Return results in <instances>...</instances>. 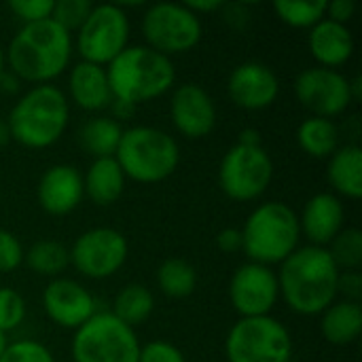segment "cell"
I'll return each mask as SVG.
<instances>
[{"mask_svg":"<svg viewBox=\"0 0 362 362\" xmlns=\"http://www.w3.org/2000/svg\"><path fill=\"white\" fill-rule=\"evenodd\" d=\"M72 34L53 19L21 25L4 51L6 70L32 87L53 85L72 66Z\"/></svg>","mask_w":362,"mask_h":362,"instance_id":"1","label":"cell"},{"mask_svg":"<svg viewBox=\"0 0 362 362\" xmlns=\"http://www.w3.org/2000/svg\"><path fill=\"white\" fill-rule=\"evenodd\" d=\"M339 274L327 248L299 246L278 265L280 301L299 316H320L337 299Z\"/></svg>","mask_w":362,"mask_h":362,"instance_id":"2","label":"cell"},{"mask_svg":"<svg viewBox=\"0 0 362 362\" xmlns=\"http://www.w3.org/2000/svg\"><path fill=\"white\" fill-rule=\"evenodd\" d=\"M70 102L57 85H36L13 104L6 127L11 140L23 148L40 151L53 146L68 129Z\"/></svg>","mask_w":362,"mask_h":362,"instance_id":"3","label":"cell"},{"mask_svg":"<svg viewBox=\"0 0 362 362\" xmlns=\"http://www.w3.org/2000/svg\"><path fill=\"white\" fill-rule=\"evenodd\" d=\"M115 100L140 106L153 102L176 85L174 62L146 45H129L106 66Z\"/></svg>","mask_w":362,"mask_h":362,"instance_id":"4","label":"cell"},{"mask_svg":"<svg viewBox=\"0 0 362 362\" xmlns=\"http://www.w3.org/2000/svg\"><path fill=\"white\" fill-rule=\"evenodd\" d=\"M242 252L252 263L280 265L301 246L299 214L284 202L259 204L242 229Z\"/></svg>","mask_w":362,"mask_h":362,"instance_id":"5","label":"cell"},{"mask_svg":"<svg viewBox=\"0 0 362 362\" xmlns=\"http://www.w3.org/2000/svg\"><path fill=\"white\" fill-rule=\"evenodd\" d=\"M115 159L127 180L157 185L178 170L180 146L174 136L159 127L134 125L123 129Z\"/></svg>","mask_w":362,"mask_h":362,"instance_id":"6","label":"cell"},{"mask_svg":"<svg viewBox=\"0 0 362 362\" xmlns=\"http://www.w3.org/2000/svg\"><path fill=\"white\" fill-rule=\"evenodd\" d=\"M293 354V335L274 316L240 318L225 339L227 362H291Z\"/></svg>","mask_w":362,"mask_h":362,"instance_id":"7","label":"cell"},{"mask_svg":"<svg viewBox=\"0 0 362 362\" xmlns=\"http://www.w3.org/2000/svg\"><path fill=\"white\" fill-rule=\"evenodd\" d=\"M140 346L136 329L98 312L74 331L70 354L74 362H138Z\"/></svg>","mask_w":362,"mask_h":362,"instance_id":"8","label":"cell"},{"mask_svg":"<svg viewBox=\"0 0 362 362\" xmlns=\"http://www.w3.org/2000/svg\"><path fill=\"white\" fill-rule=\"evenodd\" d=\"M140 30L144 45L170 59L193 51L204 36L202 17L185 2H155L146 6Z\"/></svg>","mask_w":362,"mask_h":362,"instance_id":"9","label":"cell"},{"mask_svg":"<svg viewBox=\"0 0 362 362\" xmlns=\"http://www.w3.org/2000/svg\"><path fill=\"white\" fill-rule=\"evenodd\" d=\"M132 23L121 4H93L83 25L72 34L74 51L83 62L108 66L129 47Z\"/></svg>","mask_w":362,"mask_h":362,"instance_id":"10","label":"cell"},{"mask_svg":"<svg viewBox=\"0 0 362 362\" xmlns=\"http://www.w3.org/2000/svg\"><path fill=\"white\" fill-rule=\"evenodd\" d=\"M274 180V161L263 144H233L218 163L221 191L240 204L257 202Z\"/></svg>","mask_w":362,"mask_h":362,"instance_id":"11","label":"cell"},{"mask_svg":"<svg viewBox=\"0 0 362 362\" xmlns=\"http://www.w3.org/2000/svg\"><path fill=\"white\" fill-rule=\"evenodd\" d=\"M70 265L87 280H108L117 276L129 257L127 238L115 227H91L68 248Z\"/></svg>","mask_w":362,"mask_h":362,"instance_id":"12","label":"cell"},{"mask_svg":"<svg viewBox=\"0 0 362 362\" xmlns=\"http://www.w3.org/2000/svg\"><path fill=\"white\" fill-rule=\"evenodd\" d=\"M295 95L301 106L310 112V117L320 119H335L344 115L352 100L350 76L341 70L312 66L297 74L295 78Z\"/></svg>","mask_w":362,"mask_h":362,"instance_id":"13","label":"cell"},{"mask_svg":"<svg viewBox=\"0 0 362 362\" xmlns=\"http://www.w3.org/2000/svg\"><path fill=\"white\" fill-rule=\"evenodd\" d=\"M229 303L240 318L272 316L280 301V286L274 267L261 263L240 265L229 280Z\"/></svg>","mask_w":362,"mask_h":362,"instance_id":"14","label":"cell"},{"mask_svg":"<svg viewBox=\"0 0 362 362\" xmlns=\"http://www.w3.org/2000/svg\"><path fill=\"white\" fill-rule=\"evenodd\" d=\"M170 119L174 129L187 140L208 138L218 121L214 98L199 83H182L172 89Z\"/></svg>","mask_w":362,"mask_h":362,"instance_id":"15","label":"cell"},{"mask_svg":"<svg viewBox=\"0 0 362 362\" xmlns=\"http://www.w3.org/2000/svg\"><path fill=\"white\" fill-rule=\"evenodd\" d=\"M45 316L59 329L76 331L81 329L91 316L98 314L95 297L89 288L72 278H53L40 297Z\"/></svg>","mask_w":362,"mask_h":362,"instance_id":"16","label":"cell"},{"mask_svg":"<svg viewBox=\"0 0 362 362\" xmlns=\"http://www.w3.org/2000/svg\"><path fill=\"white\" fill-rule=\"evenodd\" d=\"M227 93L242 110H265L278 102L280 78L276 70L263 62H244L231 70L227 78Z\"/></svg>","mask_w":362,"mask_h":362,"instance_id":"17","label":"cell"},{"mask_svg":"<svg viewBox=\"0 0 362 362\" xmlns=\"http://www.w3.org/2000/svg\"><path fill=\"white\" fill-rule=\"evenodd\" d=\"M36 199L51 216H66L74 212L85 199L83 174L70 163H55L47 168L38 180Z\"/></svg>","mask_w":362,"mask_h":362,"instance_id":"18","label":"cell"},{"mask_svg":"<svg viewBox=\"0 0 362 362\" xmlns=\"http://www.w3.org/2000/svg\"><path fill=\"white\" fill-rule=\"evenodd\" d=\"M299 229L301 238H305L310 246L327 248L346 229L344 199L331 191L312 195L299 214Z\"/></svg>","mask_w":362,"mask_h":362,"instance_id":"19","label":"cell"},{"mask_svg":"<svg viewBox=\"0 0 362 362\" xmlns=\"http://www.w3.org/2000/svg\"><path fill=\"white\" fill-rule=\"evenodd\" d=\"M66 98L70 104L85 112L102 115L112 104V91L108 83V74L104 66L78 59L68 68Z\"/></svg>","mask_w":362,"mask_h":362,"instance_id":"20","label":"cell"},{"mask_svg":"<svg viewBox=\"0 0 362 362\" xmlns=\"http://www.w3.org/2000/svg\"><path fill=\"white\" fill-rule=\"evenodd\" d=\"M308 51L316 66L339 70L354 55L352 30L325 17L312 30H308Z\"/></svg>","mask_w":362,"mask_h":362,"instance_id":"21","label":"cell"},{"mask_svg":"<svg viewBox=\"0 0 362 362\" xmlns=\"http://www.w3.org/2000/svg\"><path fill=\"white\" fill-rule=\"evenodd\" d=\"M327 180L331 193L339 199H361L362 197V148L358 144H344L327 159Z\"/></svg>","mask_w":362,"mask_h":362,"instance_id":"22","label":"cell"},{"mask_svg":"<svg viewBox=\"0 0 362 362\" xmlns=\"http://www.w3.org/2000/svg\"><path fill=\"white\" fill-rule=\"evenodd\" d=\"M125 182L127 178L115 157L93 159L87 172L83 174L85 197H89L91 204L100 208H108L117 204L125 193Z\"/></svg>","mask_w":362,"mask_h":362,"instance_id":"23","label":"cell"},{"mask_svg":"<svg viewBox=\"0 0 362 362\" xmlns=\"http://www.w3.org/2000/svg\"><path fill=\"white\" fill-rule=\"evenodd\" d=\"M362 333V305L346 299H335L320 314V335L327 344L346 348Z\"/></svg>","mask_w":362,"mask_h":362,"instance_id":"24","label":"cell"},{"mask_svg":"<svg viewBox=\"0 0 362 362\" xmlns=\"http://www.w3.org/2000/svg\"><path fill=\"white\" fill-rule=\"evenodd\" d=\"M121 136L123 127L119 121H115L110 115H95L81 125L78 144L87 155H91V159H106L115 157Z\"/></svg>","mask_w":362,"mask_h":362,"instance_id":"25","label":"cell"},{"mask_svg":"<svg viewBox=\"0 0 362 362\" xmlns=\"http://www.w3.org/2000/svg\"><path fill=\"white\" fill-rule=\"evenodd\" d=\"M297 144L312 159H329L339 144V127L331 119L308 117L297 127Z\"/></svg>","mask_w":362,"mask_h":362,"instance_id":"26","label":"cell"},{"mask_svg":"<svg viewBox=\"0 0 362 362\" xmlns=\"http://www.w3.org/2000/svg\"><path fill=\"white\" fill-rule=\"evenodd\" d=\"M155 312V295L151 293L148 286L132 282L125 284L112 301V310L110 314L121 320L123 325L136 329L140 325H144Z\"/></svg>","mask_w":362,"mask_h":362,"instance_id":"27","label":"cell"},{"mask_svg":"<svg viewBox=\"0 0 362 362\" xmlns=\"http://www.w3.org/2000/svg\"><path fill=\"white\" fill-rule=\"evenodd\" d=\"M23 263L36 276L53 280V278H59L70 267V255L64 244L55 240H40V242H34L25 250Z\"/></svg>","mask_w":362,"mask_h":362,"instance_id":"28","label":"cell"},{"mask_svg":"<svg viewBox=\"0 0 362 362\" xmlns=\"http://www.w3.org/2000/svg\"><path fill=\"white\" fill-rule=\"evenodd\" d=\"M155 280L168 299H187L197 288V269L185 259H165L157 267Z\"/></svg>","mask_w":362,"mask_h":362,"instance_id":"29","label":"cell"},{"mask_svg":"<svg viewBox=\"0 0 362 362\" xmlns=\"http://www.w3.org/2000/svg\"><path fill=\"white\" fill-rule=\"evenodd\" d=\"M276 17L295 30H312L327 15V2L322 0H278L274 2Z\"/></svg>","mask_w":362,"mask_h":362,"instance_id":"30","label":"cell"},{"mask_svg":"<svg viewBox=\"0 0 362 362\" xmlns=\"http://www.w3.org/2000/svg\"><path fill=\"white\" fill-rule=\"evenodd\" d=\"M333 263L339 272H361L362 267V233L356 227H346L329 246Z\"/></svg>","mask_w":362,"mask_h":362,"instance_id":"31","label":"cell"},{"mask_svg":"<svg viewBox=\"0 0 362 362\" xmlns=\"http://www.w3.org/2000/svg\"><path fill=\"white\" fill-rule=\"evenodd\" d=\"M28 316V305L21 293L8 286H0V333L8 335L17 331Z\"/></svg>","mask_w":362,"mask_h":362,"instance_id":"32","label":"cell"},{"mask_svg":"<svg viewBox=\"0 0 362 362\" xmlns=\"http://www.w3.org/2000/svg\"><path fill=\"white\" fill-rule=\"evenodd\" d=\"M0 362H55V356L36 339H17L6 344Z\"/></svg>","mask_w":362,"mask_h":362,"instance_id":"33","label":"cell"},{"mask_svg":"<svg viewBox=\"0 0 362 362\" xmlns=\"http://www.w3.org/2000/svg\"><path fill=\"white\" fill-rule=\"evenodd\" d=\"M91 8H93V4L89 0H55L51 19L57 25H62L66 32L74 34L83 25V21L87 19Z\"/></svg>","mask_w":362,"mask_h":362,"instance_id":"34","label":"cell"},{"mask_svg":"<svg viewBox=\"0 0 362 362\" xmlns=\"http://www.w3.org/2000/svg\"><path fill=\"white\" fill-rule=\"evenodd\" d=\"M53 2L55 0H11L8 11L15 15V19L21 21V25H30V23L51 19Z\"/></svg>","mask_w":362,"mask_h":362,"instance_id":"35","label":"cell"},{"mask_svg":"<svg viewBox=\"0 0 362 362\" xmlns=\"http://www.w3.org/2000/svg\"><path fill=\"white\" fill-rule=\"evenodd\" d=\"M23 246L13 231L0 227V274H13L23 265Z\"/></svg>","mask_w":362,"mask_h":362,"instance_id":"36","label":"cell"},{"mask_svg":"<svg viewBox=\"0 0 362 362\" xmlns=\"http://www.w3.org/2000/svg\"><path fill=\"white\" fill-rule=\"evenodd\" d=\"M138 362H187L180 348H176L172 341L155 339L144 346H140Z\"/></svg>","mask_w":362,"mask_h":362,"instance_id":"37","label":"cell"},{"mask_svg":"<svg viewBox=\"0 0 362 362\" xmlns=\"http://www.w3.org/2000/svg\"><path fill=\"white\" fill-rule=\"evenodd\" d=\"M361 303L362 299V274L361 272H341L337 280V299Z\"/></svg>","mask_w":362,"mask_h":362,"instance_id":"38","label":"cell"},{"mask_svg":"<svg viewBox=\"0 0 362 362\" xmlns=\"http://www.w3.org/2000/svg\"><path fill=\"white\" fill-rule=\"evenodd\" d=\"M356 13V4L354 0H333V2H327V19L335 21V23H341V25H348L352 21Z\"/></svg>","mask_w":362,"mask_h":362,"instance_id":"39","label":"cell"},{"mask_svg":"<svg viewBox=\"0 0 362 362\" xmlns=\"http://www.w3.org/2000/svg\"><path fill=\"white\" fill-rule=\"evenodd\" d=\"M216 248L225 255H235L242 252V233L235 227H227L223 231H218L216 235Z\"/></svg>","mask_w":362,"mask_h":362,"instance_id":"40","label":"cell"},{"mask_svg":"<svg viewBox=\"0 0 362 362\" xmlns=\"http://www.w3.org/2000/svg\"><path fill=\"white\" fill-rule=\"evenodd\" d=\"M197 17L202 15H208V13H218L223 11L225 2H218V0H191V2H185Z\"/></svg>","mask_w":362,"mask_h":362,"instance_id":"41","label":"cell"},{"mask_svg":"<svg viewBox=\"0 0 362 362\" xmlns=\"http://www.w3.org/2000/svg\"><path fill=\"white\" fill-rule=\"evenodd\" d=\"M21 85L23 83L11 70H4L0 74V93H4V95H17L21 91Z\"/></svg>","mask_w":362,"mask_h":362,"instance_id":"42","label":"cell"},{"mask_svg":"<svg viewBox=\"0 0 362 362\" xmlns=\"http://www.w3.org/2000/svg\"><path fill=\"white\" fill-rule=\"evenodd\" d=\"M110 117L115 119V121H123V119H132L134 115H136V106H132V104H127V102H121V100H112V104H110Z\"/></svg>","mask_w":362,"mask_h":362,"instance_id":"43","label":"cell"},{"mask_svg":"<svg viewBox=\"0 0 362 362\" xmlns=\"http://www.w3.org/2000/svg\"><path fill=\"white\" fill-rule=\"evenodd\" d=\"M238 144H246V146H259V144H263L261 132L255 129V127H244L238 134Z\"/></svg>","mask_w":362,"mask_h":362,"instance_id":"44","label":"cell"},{"mask_svg":"<svg viewBox=\"0 0 362 362\" xmlns=\"http://www.w3.org/2000/svg\"><path fill=\"white\" fill-rule=\"evenodd\" d=\"M11 142V134H8V127H6V121L0 119V151Z\"/></svg>","mask_w":362,"mask_h":362,"instance_id":"45","label":"cell"},{"mask_svg":"<svg viewBox=\"0 0 362 362\" xmlns=\"http://www.w3.org/2000/svg\"><path fill=\"white\" fill-rule=\"evenodd\" d=\"M6 70V59H4V49L0 47V74Z\"/></svg>","mask_w":362,"mask_h":362,"instance_id":"46","label":"cell"},{"mask_svg":"<svg viewBox=\"0 0 362 362\" xmlns=\"http://www.w3.org/2000/svg\"><path fill=\"white\" fill-rule=\"evenodd\" d=\"M6 344H8L6 335H2V333H0V356H2V352H4V348H6Z\"/></svg>","mask_w":362,"mask_h":362,"instance_id":"47","label":"cell"}]
</instances>
